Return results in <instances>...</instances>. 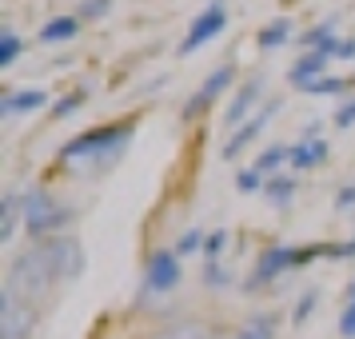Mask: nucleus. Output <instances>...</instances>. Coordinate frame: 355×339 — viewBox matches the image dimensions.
I'll use <instances>...</instances> for the list:
<instances>
[{
  "label": "nucleus",
  "instance_id": "31",
  "mask_svg": "<svg viewBox=\"0 0 355 339\" xmlns=\"http://www.w3.org/2000/svg\"><path fill=\"white\" fill-rule=\"evenodd\" d=\"M336 208H339V211H347V208H355V188H343V192H339V200H336Z\"/></svg>",
  "mask_w": 355,
  "mask_h": 339
},
{
  "label": "nucleus",
  "instance_id": "7",
  "mask_svg": "<svg viewBox=\"0 0 355 339\" xmlns=\"http://www.w3.org/2000/svg\"><path fill=\"white\" fill-rule=\"evenodd\" d=\"M232 76H236V68H232V64L216 68V72H211L208 80L200 84V92H196V96L188 100V104H184V116H196V112H204V108H208L211 100L220 96V92H224L227 84H232Z\"/></svg>",
  "mask_w": 355,
  "mask_h": 339
},
{
  "label": "nucleus",
  "instance_id": "15",
  "mask_svg": "<svg viewBox=\"0 0 355 339\" xmlns=\"http://www.w3.org/2000/svg\"><path fill=\"white\" fill-rule=\"evenodd\" d=\"M272 331H275L272 315H252V320L240 327V336L236 339H272Z\"/></svg>",
  "mask_w": 355,
  "mask_h": 339
},
{
  "label": "nucleus",
  "instance_id": "21",
  "mask_svg": "<svg viewBox=\"0 0 355 339\" xmlns=\"http://www.w3.org/2000/svg\"><path fill=\"white\" fill-rule=\"evenodd\" d=\"M291 192H295V184H291L288 176L272 180V188H268V195H272V204H279V208H284V204L291 200Z\"/></svg>",
  "mask_w": 355,
  "mask_h": 339
},
{
  "label": "nucleus",
  "instance_id": "10",
  "mask_svg": "<svg viewBox=\"0 0 355 339\" xmlns=\"http://www.w3.org/2000/svg\"><path fill=\"white\" fill-rule=\"evenodd\" d=\"M272 112H275V104H268V108H263L259 116H252V124H243V128L232 132V140L224 144V160L240 156V148H243V144H252V140H256L259 132H263V124H268V116H272Z\"/></svg>",
  "mask_w": 355,
  "mask_h": 339
},
{
  "label": "nucleus",
  "instance_id": "9",
  "mask_svg": "<svg viewBox=\"0 0 355 339\" xmlns=\"http://www.w3.org/2000/svg\"><path fill=\"white\" fill-rule=\"evenodd\" d=\"M263 96V80H252V84H243L240 92H236V100H232V104H227V112H224V124L227 128H240L243 120H248V112H252V108H256V100Z\"/></svg>",
  "mask_w": 355,
  "mask_h": 339
},
{
  "label": "nucleus",
  "instance_id": "18",
  "mask_svg": "<svg viewBox=\"0 0 355 339\" xmlns=\"http://www.w3.org/2000/svg\"><path fill=\"white\" fill-rule=\"evenodd\" d=\"M291 36V20H272V28H263V36H259V44L263 49H275V44H284Z\"/></svg>",
  "mask_w": 355,
  "mask_h": 339
},
{
  "label": "nucleus",
  "instance_id": "26",
  "mask_svg": "<svg viewBox=\"0 0 355 339\" xmlns=\"http://www.w3.org/2000/svg\"><path fill=\"white\" fill-rule=\"evenodd\" d=\"M204 279H208V288H224V284H227V272L220 268V263H216V259H211L208 272H204Z\"/></svg>",
  "mask_w": 355,
  "mask_h": 339
},
{
  "label": "nucleus",
  "instance_id": "27",
  "mask_svg": "<svg viewBox=\"0 0 355 339\" xmlns=\"http://www.w3.org/2000/svg\"><path fill=\"white\" fill-rule=\"evenodd\" d=\"M339 331L347 339H355V299L347 304V311H343V320H339Z\"/></svg>",
  "mask_w": 355,
  "mask_h": 339
},
{
  "label": "nucleus",
  "instance_id": "24",
  "mask_svg": "<svg viewBox=\"0 0 355 339\" xmlns=\"http://www.w3.org/2000/svg\"><path fill=\"white\" fill-rule=\"evenodd\" d=\"M17 52H20V40L12 33H4V44H0V64L8 68L12 60H17Z\"/></svg>",
  "mask_w": 355,
  "mask_h": 339
},
{
  "label": "nucleus",
  "instance_id": "12",
  "mask_svg": "<svg viewBox=\"0 0 355 339\" xmlns=\"http://www.w3.org/2000/svg\"><path fill=\"white\" fill-rule=\"evenodd\" d=\"M295 252H288V247H272V252H263V259H259V268H256V275H252V279H256V284H263V279H272L275 272H284V268H288V263H295Z\"/></svg>",
  "mask_w": 355,
  "mask_h": 339
},
{
  "label": "nucleus",
  "instance_id": "28",
  "mask_svg": "<svg viewBox=\"0 0 355 339\" xmlns=\"http://www.w3.org/2000/svg\"><path fill=\"white\" fill-rule=\"evenodd\" d=\"M236 184H240V192H256V188H259V172H256V168H252V172H240Z\"/></svg>",
  "mask_w": 355,
  "mask_h": 339
},
{
  "label": "nucleus",
  "instance_id": "14",
  "mask_svg": "<svg viewBox=\"0 0 355 339\" xmlns=\"http://www.w3.org/2000/svg\"><path fill=\"white\" fill-rule=\"evenodd\" d=\"M323 156H327V144H315V140H307V144H300V148H291V164L295 168H311V164H320Z\"/></svg>",
  "mask_w": 355,
  "mask_h": 339
},
{
  "label": "nucleus",
  "instance_id": "20",
  "mask_svg": "<svg viewBox=\"0 0 355 339\" xmlns=\"http://www.w3.org/2000/svg\"><path fill=\"white\" fill-rule=\"evenodd\" d=\"M284 160H291V152H284V148H268V152L256 160V172H272V168H279Z\"/></svg>",
  "mask_w": 355,
  "mask_h": 339
},
{
  "label": "nucleus",
  "instance_id": "2",
  "mask_svg": "<svg viewBox=\"0 0 355 339\" xmlns=\"http://www.w3.org/2000/svg\"><path fill=\"white\" fill-rule=\"evenodd\" d=\"M132 140V128H100V132H88V136H80V140H72V144L64 148V156L60 160L68 164V168H76V172H96L100 160L112 164L116 156H120V148Z\"/></svg>",
  "mask_w": 355,
  "mask_h": 339
},
{
  "label": "nucleus",
  "instance_id": "16",
  "mask_svg": "<svg viewBox=\"0 0 355 339\" xmlns=\"http://www.w3.org/2000/svg\"><path fill=\"white\" fill-rule=\"evenodd\" d=\"M44 40H72V36H76V20L72 17H56V20H49V24H44Z\"/></svg>",
  "mask_w": 355,
  "mask_h": 339
},
{
  "label": "nucleus",
  "instance_id": "5",
  "mask_svg": "<svg viewBox=\"0 0 355 339\" xmlns=\"http://www.w3.org/2000/svg\"><path fill=\"white\" fill-rule=\"evenodd\" d=\"M227 24V12L224 4H211L208 12H200V17L192 20V28H188V36L180 40V56H188V52H196L200 44H208L211 36H220Z\"/></svg>",
  "mask_w": 355,
  "mask_h": 339
},
{
  "label": "nucleus",
  "instance_id": "29",
  "mask_svg": "<svg viewBox=\"0 0 355 339\" xmlns=\"http://www.w3.org/2000/svg\"><path fill=\"white\" fill-rule=\"evenodd\" d=\"M311 304H315V295H311V291H307L304 299H300V307H295V323H304L307 315H311Z\"/></svg>",
  "mask_w": 355,
  "mask_h": 339
},
{
  "label": "nucleus",
  "instance_id": "13",
  "mask_svg": "<svg viewBox=\"0 0 355 339\" xmlns=\"http://www.w3.org/2000/svg\"><path fill=\"white\" fill-rule=\"evenodd\" d=\"M24 216L20 208V195H4V220H0V243L12 240V232H17V220Z\"/></svg>",
  "mask_w": 355,
  "mask_h": 339
},
{
  "label": "nucleus",
  "instance_id": "11",
  "mask_svg": "<svg viewBox=\"0 0 355 339\" xmlns=\"http://www.w3.org/2000/svg\"><path fill=\"white\" fill-rule=\"evenodd\" d=\"M49 104V92L44 88H24V92H12V96L0 100V112L4 116H17V112H36Z\"/></svg>",
  "mask_w": 355,
  "mask_h": 339
},
{
  "label": "nucleus",
  "instance_id": "22",
  "mask_svg": "<svg viewBox=\"0 0 355 339\" xmlns=\"http://www.w3.org/2000/svg\"><path fill=\"white\" fill-rule=\"evenodd\" d=\"M343 88V80H336V76H315V80L304 84V92H311V96H320V92H339Z\"/></svg>",
  "mask_w": 355,
  "mask_h": 339
},
{
  "label": "nucleus",
  "instance_id": "3",
  "mask_svg": "<svg viewBox=\"0 0 355 339\" xmlns=\"http://www.w3.org/2000/svg\"><path fill=\"white\" fill-rule=\"evenodd\" d=\"M20 208H24V224L33 227L36 236L40 232H52V227L68 224V211L52 200L44 188H28V192L20 195Z\"/></svg>",
  "mask_w": 355,
  "mask_h": 339
},
{
  "label": "nucleus",
  "instance_id": "25",
  "mask_svg": "<svg viewBox=\"0 0 355 339\" xmlns=\"http://www.w3.org/2000/svg\"><path fill=\"white\" fill-rule=\"evenodd\" d=\"M224 247H227V232H211L208 240H204V252H208L211 259L220 256V252H224Z\"/></svg>",
  "mask_w": 355,
  "mask_h": 339
},
{
  "label": "nucleus",
  "instance_id": "30",
  "mask_svg": "<svg viewBox=\"0 0 355 339\" xmlns=\"http://www.w3.org/2000/svg\"><path fill=\"white\" fill-rule=\"evenodd\" d=\"M336 124H339V128H347V124H355V100H352V104H343V108H339Z\"/></svg>",
  "mask_w": 355,
  "mask_h": 339
},
{
  "label": "nucleus",
  "instance_id": "19",
  "mask_svg": "<svg viewBox=\"0 0 355 339\" xmlns=\"http://www.w3.org/2000/svg\"><path fill=\"white\" fill-rule=\"evenodd\" d=\"M160 339H211V336H208V327H200V323H176Z\"/></svg>",
  "mask_w": 355,
  "mask_h": 339
},
{
  "label": "nucleus",
  "instance_id": "6",
  "mask_svg": "<svg viewBox=\"0 0 355 339\" xmlns=\"http://www.w3.org/2000/svg\"><path fill=\"white\" fill-rule=\"evenodd\" d=\"M52 256V268H56V275L60 279H76V275L84 272V247L76 240H52L44 243Z\"/></svg>",
  "mask_w": 355,
  "mask_h": 339
},
{
  "label": "nucleus",
  "instance_id": "8",
  "mask_svg": "<svg viewBox=\"0 0 355 339\" xmlns=\"http://www.w3.org/2000/svg\"><path fill=\"white\" fill-rule=\"evenodd\" d=\"M180 279V263L176 252H156L148 263V291H172Z\"/></svg>",
  "mask_w": 355,
  "mask_h": 339
},
{
  "label": "nucleus",
  "instance_id": "33",
  "mask_svg": "<svg viewBox=\"0 0 355 339\" xmlns=\"http://www.w3.org/2000/svg\"><path fill=\"white\" fill-rule=\"evenodd\" d=\"M104 8H108V0H88V4H84L88 17H92V12H104Z\"/></svg>",
  "mask_w": 355,
  "mask_h": 339
},
{
  "label": "nucleus",
  "instance_id": "1",
  "mask_svg": "<svg viewBox=\"0 0 355 339\" xmlns=\"http://www.w3.org/2000/svg\"><path fill=\"white\" fill-rule=\"evenodd\" d=\"M56 279H60V275H56V268H52L49 247H28V252H20V256L12 259L4 288L12 291V295H20L24 304H33V299H40V295H49Z\"/></svg>",
  "mask_w": 355,
  "mask_h": 339
},
{
  "label": "nucleus",
  "instance_id": "34",
  "mask_svg": "<svg viewBox=\"0 0 355 339\" xmlns=\"http://www.w3.org/2000/svg\"><path fill=\"white\" fill-rule=\"evenodd\" d=\"M339 56H343V60H352V56H355V40H347V44H339Z\"/></svg>",
  "mask_w": 355,
  "mask_h": 339
},
{
  "label": "nucleus",
  "instance_id": "4",
  "mask_svg": "<svg viewBox=\"0 0 355 339\" xmlns=\"http://www.w3.org/2000/svg\"><path fill=\"white\" fill-rule=\"evenodd\" d=\"M33 323V304H24L8 288L0 291V339H28Z\"/></svg>",
  "mask_w": 355,
  "mask_h": 339
},
{
  "label": "nucleus",
  "instance_id": "17",
  "mask_svg": "<svg viewBox=\"0 0 355 339\" xmlns=\"http://www.w3.org/2000/svg\"><path fill=\"white\" fill-rule=\"evenodd\" d=\"M323 64H327V56L311 52V56H304L300 64L291 68V80H295V84H307V76H311V72H323Z\"/></svg>",
  "mask_w": 355,
  "mask_h": 339
},
{
  "label": "nucleus",
  "instance_id": "32",
  "mask_svg": "<svg viewBox=\"0 0 355 339\" xmlns=\"http://www.w3.org/2000/svg\"><path fill=\"white\" fill-rule=\"evenodd\" d=\"M76 104H80V96H72V100H60V104H56V116L72 112V108H76Z\"/></svg>",
  "mask_w": 355,
  "mask_h": 339
},
{
  "label": "nucleus",
  "instance_id": "23",
  "mask_svg": "<svg viewBox=\"0 0 355 339\" xmlns=\"http://www.w3.org/2000/svg\"><path fill=\"white\" fill-rule=\"evenodd\" d=\"M200 243H204V236H200L196 227H192V232H184V236H180V243H176V256H192Z\"/></svg>",
  "mask_w": 355,
  "mask_h": 339
}]
</instances>
